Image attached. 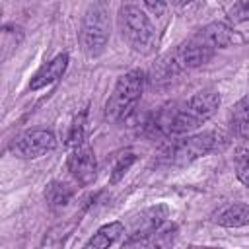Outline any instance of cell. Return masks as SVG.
<instances>
[{"label":"cell","mask_w":249,"mask_h":249,"mask_svg":"<svg viewBox=\"0 0 249 249\" xmlns=\"http://www.w3.org/2000/svg\"><path fill=\"white\" fill-rule=\"evenodd\" d=\"M66 167L78 185H82V187L91 185L97 175V160H95L91 146L82 144L78 148H72V152L68 154V160H66Z\"/></svg>","instance_id":"cell-8"},{"label":"cell","mask_w":249,"mask_h":249,"mask_svg":"<svg viewBox=\"0 0 249 249\" xmlns=\"http://www.w3.org/2000/svg\"><path fill=\"white\" fill-rule=\"evenodd\" d=\"M233 41H237V35L226 23L212 21L200 27L195 35H191L187 41L177 45L173 51L165 53L152 66L150 80L154 84L169 82L171 78H175L185 70H193L206 64L218 49H226Z\"/></svg>","instance_id":"cell-1"},{"label":"cell","mask_w":249,"mask_h":249,"mask_svg":"<svg viewBox=\"0 0 249 249\" xmlns=\"http://www.w3.org/2000/svg\"><path fill=\"white\" fill-rule=\"evenodd\" d=\"M144 84H146V76L142 70L134 68V70L124 72L117 80V84L105 103V119L111 123L124 121L136 109V105L142 97V91H144Z\"/></svg>","instance_id":"cell-4"},{"label":"cell","mask_w":249,"mask_h":249,"mask_svg":"<svg viewBox=\"0 0 249 249\" xmlns=\"http://www.w3.org/2000/svg\"><path fill=\"white\" fill-rule=\"evenodd\" d=\"M169 218V208L165 204H156L150 206L146 210H142L130 226V233L128 237H142V235H150L158 230H161L165 226V220Z\"/></svg>","instance_id":"cell-9"},{"label":"cell","mask_w":249,"mask_h":249,"mask_svg":"<svg viewBox=\"0 0 249 249\" xmlns=\"http://www.w3.org/2000/svg\"><path fill=\"white\" fill-rule=\"evenodd\" d=\"M86 124H88V111H82L74 117L70 130L66 134V144L72 148H78L82 144H86Z\"/></svg>","instance_id":"cell-16"},{"label":"cell","mask_w":249,"mask_h":249,"mask_svg":"<svg viewBox=\"0 0 249 249\" xmlns=\"http://www.w3.org/2000/svg\"><path fill=\"white\" fill-rule=\"evenodd\" d=\"M124 233V226L121 222H109L101 226L82 249H109L121 235Z\"/></svg>","instance_id":"cell-14"},{"label":"cell","mask_w":249,"mask_h":249,"mask_svg":"<svg viewBox=\"0 0 249 249\" xmlns=\"http://www.w3.org/2000/svg\"><path fill=\"white\" fill-rule=\"evenodd\" d=\"M111 35L109 8L103 2H93L88 6L82 25H80V45L88 56H99Z\"/></svg>","instance_id":"cell-6"},{"label":"cell","mask_w":249,"mask_h":249,"mask_svg":"<svg viewBox=\"0 0 249 249\" xmlns=\"http://www.w3.org/2000/svg\"><path fill=\"white\" fill-rule=\"evenodd\" d=\"M228 18L230 21L233 23H241V21H247L249 19V0H243V2H237L230 8L228 12Z\"/></svg>","instance_id":"cell-19"},{"label":"cell","mask_w":249,"mask_h":249,"mask_svg":"<svg viewBox=\"0 0 249 249\" xmlns=\"http://www.w3.org/2000/svg\"><path fill=\"white\" fill-rule=\"evenodd\" d=\"M136 161V156H134V152H123L119 158H117V161H115V165H113V171H111V183L115 185V183H119L123 177H124V173L130 169V165Z\"/></svg>","instance_id":"cell-18"},{"label":"cell","mask_w":249,"mask_h":249,"mask_svg":"<svg viewBox=\"0 0 249 249\" xmlns=\"http://www.w3.org/2000/svg\"><path fill=\"white\" fill-rule=\"evenodd\" d=\"M66 66H68V54H66V53L56 54L53 60L45 62V64L33 74V78H31V82H29V89H31V91H37V89H41V88L51 86L53 82H56V80L66 72Z\"/></svg>","instance_id":"cell-11"},{"label":"cell","mask_w":249,"mask_h":249,"mask_svg":"<svg viewBox=\"0 0 249 249\" xmlns=\"http://www.w3.org/2000/svg\"><path fill=\"white\" fill-rule=\"evenodd\" d=\"M214 220H216V224H220L224 228H243V226H249V204H243V202L226 204L224 208L218 210Z\"/></svg>","instance_id":"cell-12"},{"label":"cell","mask_w":249,"mask_h":249,"mask_svg":"<svg viewBox=\"0 0 249 249\" xmlns=\"http://www.w3.org/2000/svg\"><path fill=\"white\" fill-rule=\"evenodd\" d=\"M74 196V189L64 181H51L45 189V200L53 210L64 208Z\"/></svg>","instance_id":"cell-15"},{"label":"cell","mask_w":249,"mask_h":249,"mask_svg":"<svg viewBox=\"0 0 249 249\" xmlns=\"http://www.w3.org/2000/svg\"><path fill=\"white\" fill-rule=\"evenodd\" d=\"M230 130L235 138L249 140V95L241 97L230 113Z\"/></svg>","instance_id":"cell-13"},{"label":"cell","mask_w":249,"mask_h":249,"mask_svg":"<svg viewBox=\"0 0 249 249\" xmlns=\"http://www.w3.org/2000/svg\"><path fill=\"white\" fill-rule=\"evenodd\" d=\"M56 148V138L51 130H43V128H37V130H27L23 134H19L14 142H12V152L18 156V158H23V160H35V158H41L45 156L47 152L54 150Z\"/></svg>","instance_id":"cell-7"},{"label":"cell","mask_w":249,"mask_h":249,"mask_svg":"<svg viewBox=\"0 0 249 249\" xmlns=\"http://www.w3.org/2000/svg\"><path fill=\"white\" fill-rule=\"evenodd\" d=\"M233 167H235V177L239 179V183L249 187V146H241L235 150Z\"/></svg>","instance_id":"cell-17"},{"label":"cell","mask_w":249,"mask_h":249,"mask_svg":"<svg viewBox=\"0 0 249 249\" xmlns=\"http://www.w3.org/2000/svg\"><path fill=\"white\" fill-rule=\"evenodd\" d=\"M177 237L175 226H163L161 230L142 235V237H128L121 249H171Z\"/></svg>","instance_id":"cell-10"},{"label":"cell","mask_w":249,"mask_h":249,"mask_svg":"<svg viewBox=\"0 0 249 249\" xmlns=\"http://www.w3.org/2000/svg\"><path fill=\"white\" fill-rule=\"evenodd\" d=\"M117 23L121 29V37L132 51L140 54H152L156 51L160 37L156 25L142 6L123 4L117 14Z\"/></svg>","instance_id":"cell-2"},{"label":"cell","mask_w":249,"mask_h":249,"mask_svg":"<svg viewBox=\"0 0 249 249\" xmlns=\"http://www.w3.org/2000/svg\"><path fill=\"white\" fill-rule=\"evenodd\" d=\"M224 132L222 130H204L187 138L173 140L161 150V158L171 165H187L200 156H206L214 150H218L224 144Z\"/></svg>","instance_id":"cell-5"},{"label":"cell","mask_w":249,"mask_h":249,"mask_svg":"<svg viewBox=\"0 0 249 249\" xmlns=\"http://www.w3.org/2000/svg\"><path fill=\"white\" fill-rule=\"evenodd\" d=\"M142 8H144V10H150V12H154V14L160 16V14L165 10V4H163V2H144Z\"/></svg>","instance_id":"cell-20"},{"label":"cell","mask_w":249,"mask_h":249,"mask_svg":"<svg viewBox=\"0 0 249 249\" xmlns=\"http://www.w3.org/2000/svg\"><path fill=\"white\" fill-rule=\"evenodd\" d=\"M218 107H220V93L214 88L198 89L187 103L173 109L169 123V136L185 134L198 128L200 124H204L208 119L214 117Z\"/></svg>","instance_id":"cell-3"}]
</instances>
